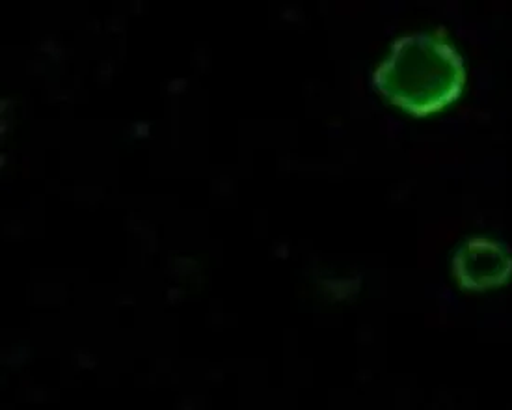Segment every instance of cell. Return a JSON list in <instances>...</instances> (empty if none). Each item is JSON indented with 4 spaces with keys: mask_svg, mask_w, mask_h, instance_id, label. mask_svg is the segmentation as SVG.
Instances as JSON below:
<instances>
[{
    "mask_svg": "<svg viewBox=\"0 0 512 410\" xmlns=\"http://www.w3.org/2000/svg\"><path fill=\"white\" fill-rule=\"evenodd\" d=\"M455 280L466 291L505 286L512 276L509 248L488 237H472L457 248L451 260Z\"/></svg>",
    "mask_w": 512,
    "mask_h": 410,
    "instance_id": "7a4b0ae2",
    "label": "cell"
},
{
    "mask_svg": "<svg viewBox=\"0 0 512 410\" xmlns=\"http://www.w3.org/2000/svg\"><path fill=\"white\" fill-rule=\"evenodd\" d=\"M373 90L393 107L425 118L459 99L466 66L459 51L440 32H412L391 45L371 77Z\"/></svg>",
    "mask_w": 512,
    "mask_h": 410,
    "instance_id": "6da1fadb",
    "label": "cell"
}]
</instances>
